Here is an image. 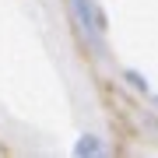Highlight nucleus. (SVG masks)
Instances as JSON below:
<instances>
[{"label": "nucleus", "instance_id": "nucleus-1", "mask_svg": "<svg viewBox=\"0 0 158 158\" xmlns=\"http://www.w3.org/2000/svg\"><path fill=\"white\" fill-rule=\"evenodd\" d=\"M70 14H74V21H77V28L85 32V39L102 46V39H106V32H109V18H106L98 0H70Z\"/></svg>", "mask_w": 158, "mask_h": 158}, {"label": "nucleus", "instance_id": "nucleus-2", "mask_svg": "<svg viewBox=\"0 0 158 158\" xmlns=\"http://www.w3.org/2000/svg\"><path fill=\"white\" fill-rule=\"evenodd\" d=\"M74 155L77 158H102L106 155V144H102L98 134H81L77 141H74Z\"/></svg>", "mask_w": 158, "mask_h": 158}, {"label": "nucleus", "instance_id": "nucleus-3", "mask_svg": "<svg viewBox=\"0 0 158 158\" xmlns=\"http://www.w3.org/2000/svg\"><path fill=\"white\" fill-rule=\"evenodd\" d=\"M123 81H127V85L134 88V91H141V95H148V91H151V85H148V77H144L141 70H134V67H127V70H123Z\"/></svg>", "mask_w": 158, "mask_h": 158}, {"label": "nucleus", "instance_id": "nucleus-4", "mask_svg": "<svg viewBox=\"0 0 158 158\" xmlns=\"http://www.w3.org/2000/svg\"><path fill=\"white\" fill-rule=\"evenodd\" d=\"M155 102H158V98H155Z\"/></svg>", "mask_w": 158, "mask_h": 158}]
</instances>
